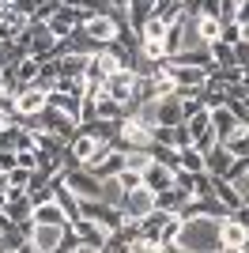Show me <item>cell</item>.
<instances>
[{
  "label": "cell",
  "mask_w": 249,
  "mask_h": 253,
  "mask_svg": "<svg viewBox=\"0 0 249 253\" xmlns=\"http://www.w3.org/2000/svg\"><path fill=\"white\" fill-rule=\"evenodd\" d=\"M174 242L185 253H223V246H219V219H211V215L181 219Z\"/></svg>",
  "instance_id": "1"
},
{
  "label": "cell",
  "mask_w": 249,
  "mask_h": 253,
  "mask_svg": "<svg viewBox=\"0 0 249 253\" xmlns=\"http://www.w3.org/2000/svg\"><path fill=\"white\" fill-rule=\"evenodd\" d=\"M136 91H140V80H136L128 68L114 72L110 80H102V87H98V95H106L114 106H128V102L136 98Z\"/></svg>",
  "instance_id": "2"
},
{
  "label": "cell",
  "mask_w": 249,
  "mask_h": 253,
  "mask_svg": "<svg viewBox=\"0 0 249 253\" xmlns=\"http://www.w3.org/2000/svg\"><path fill=\"white\" fill-rule=\"evenodd\" d=\"M155 211V193L147 189V185H136V189H128L121 197V215L128 223H140V219H147Z\"/></svg>",
  "instance_id": "3"
},
{
  "label": "cell",
  "mask_w": 249,
  "mask_h": 253,
  "mask_svg": "<svg viewBox=\"0 0 249 253\" xmlns=\"http://www.w3.org/2000/svg\"><path fill=\"white\" fill-rule=\"evenodd\" d=\"M166 34H170V23H163L155 15V19L144 23V45H140V53L144 57H151V61H163L166 57Z\"/></svg>",
  "instance_id": "4"
},
{
  "label": "cell",
  "mask_w": 249,
  "mask_h": 253,
  "mask_svg": "<svg viewBox=\"0 0 249 253\" xmlns=\"http://www.w3.org/2000/svg\"><path fill=\"white\" fill-rule=\"evenodd\" d=\"M185 132H189V144H193L197 151H211V148H215V136H211V117H208V110H197V114L189 117Z\"/></svg>",
  "instance_id": "5"
},
{
  "label": "cell",
  "mask_w": 249,
  "mask_h": 253,
  "mask_svg": "<svg viewBox=\"0 0 249 253\" xmlns=\"http://www.w3.org/2000/svg\"><path fill=\"white\" fill-rule=\"evenodd\" d=\"M64 189L72 193L76 201H102V181L94 178V174H87V170L68 174V178H64Z\"/></svg>",
  "instance_id": "6"
},
{
  "label": "cell",
  "mask_w": 249,
  "mask_h": 253,
  "mask_svg": "<svg viewBox=\"0 0 249 253\" xmlns=\"http://www.w3.org/2000/svg\"><path fill=\"white\" fill-rule=\"evenodd\" d=\"M121 140L128 144V151H151L155 148V128H147L144 121L128 117V121L121 125Z\"/></svg>",
  "instance_id": "7"
},
{
  "label": "cell",
  "mask_w": 249,
  "mask_h": 253,
  "mask_svg": "<svg viewBox=\"0 0 249 253\" xmlns=\"http://www.w3.org/2000/svg\"><path fill=\"white\" fill-rule=\"evenodd\" d=\"M64 231L68 227H45V223H31V246L34 253H57L64 242Z\"/></svg>",
  "instance_id": "8"
},
{
  "label": "cell",
  "mask_w": 249,
  "mask_h": 253,
  "mask_svg": "<svg viewBox=\"0 0 249 253\" xmlns=\"http://www.w3.org/2000/svg\"><path fill=\"white\" fill-rule=\"evenodd\" d=\"M208 117H211V136H215V144H227L234 132H238V117L230 114L227 106H215V110H208Z\"/></svg>",
  "instance_id": "9"
},
{
  "label": "cell",
  "mask_w": 249,
  "mask_h": 253,
  "mask_svg": "<svg viewBox=\"0 0 249 253\" xmlns=\"http://www.w3.org/2000/svg\"><path fill=\"white\" fill-rule=\"evenodd\" d=\"M45 106H49V91H42V87H27L23 95H15V114L19 117H38Z\"/></svg>",
  "instance_id": "10"
},
{
  "label": "cell",
  "mask_w": 249,
  "mask_h": 253,
  "mask_svg": "<svg viewBox=\"0 0 249 253\" xmlns=\"http://www.w3.org/2000/svg\"><path fill=\"white\" fill-rule=\"evenodd\" d=\"M31 223H45V227H68V211L61 208V204L53 201H38L31 208Z\"/></svg>",
  "instance_id": "11"
},
{
  "label": "cell",
  "mask_w": 249,
  "mask_h": 253,
  "mask_svg": "<svg viewBox=\"0 0 249 253\" xmlns=\"http://www.w3.org/2000/svg\"><path fill=\"white\" fill-rule=\"evenodd\" d=\"M193 34H197L204 45H219L223 42V23H219L215 15H204V11H200L197 19H193Z\"/></svg>",
  "instance_id": "12"
},
{
  "label": "cell",
  "mask_w": 249,
  "mask_h": 253,
  "mask_svg": "<svg viewBox=\"0 0 249 253\" xmlns=\"http://www.w3.org/2000/svg\"><path fill=\"white\" fill-rule=\"evenodd\" d=\"M83 34L94 38V42H110V38H117V19L110 11H106V15H94V19L83 23Z\"/></svg>",
  "instance_id": "13"
},
{
  "label": "cell",
  "mask_w": 249,
  "mask_h": 253,
  "mask_svg": "<svg viewBox=\"0 0 249 253\" xmlns=\"http://www.w3.org/2000/svg\"><path fill=\"white\" fill-rule=\"evenodd\" d=\"M177 163H181V167H185L189 174H193V178H200V174L208 170L204 151H197V148H181V151H177Z\"/></svg>",
  "instance_id": "14"
},
{
  "label": "cell",
  "mask_w": 249,
  "mask_h": 253,
  "mask_svg": "<svg viewBox=\"0 0 249 253\" xmlns=\"http://www.w3.org/2000/svg\"><path fill=\"white\" fill-rule=\"evenodd\" d=\"M98 148H102V140H94L91 132H83V136L72 140V159H76V163H87V159H91Z\"/></svg>",
  "instance_id": "15"
},
{
  "label": "cell",
  "mask_w": 249,
  "mask_h": 253,
  "mask_svg": "<svg viewBox=\"0 0 249 253\" xmlns=\"http://www.w3.org/2000/svg\"><path fill=\"white\" fill-rule=\"evenodd\" d=\"M72 253H98V246H87V242H76Z\"/></svg>",
  "instance_id": "16"
},
{
  "label": "cell",
  "mask_w": 249,
  "mask_h": 253,
  "mask_svg": "<svg viewBox=\"0 0 249 253\" xmlns=\"http://www.w3.org/2000/svg\"><path fill=\"white\" fill-rule=\"evenodd\" d=\"M0 98H4V72H0Z\"/></svg>",
  "instance_id": "17"
}]
</instances>
